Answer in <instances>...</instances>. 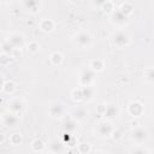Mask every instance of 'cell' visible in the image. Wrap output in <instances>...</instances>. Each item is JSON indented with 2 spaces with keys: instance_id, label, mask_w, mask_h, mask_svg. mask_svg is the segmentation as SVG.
I'll use <instances>...</instances> for the list:
<instances>
[{
  "instance_id": "1",
  "label": "cell",
  "mask_w": 154,
  "mask_h": 154,
  "mask_svg": "<svg viewBox=\"0 0 154 154\" xmlns=\"http://www.w3.org/2000/svg\"><path fill=\"white\" fill-rule=\"evenodd\" d=\"M73 45L79 49H89L93 46V36L87 30L77 31L72 37Z\"/></svg>"
},
{
  "instance_id": "2",
  "label": "cell",
  "mask_w": 154,
  "mask_h": 154,
  "mask_svg": "<svg viewBox=\"0 0 154 154\" xmlns=\"http://www.w3.org/2000/svg\"><path fill=\"white\" fill-rule=\"evenodd\" d=\"M111 40H112V43L117 47V48H125L128 46H130L131 43V36L130 34L124 30V29H118L116 30L112 36H111Z\"/></svg>"
},
{
  "instance_id": "3",
  "label": "cell",
  "mask_w": 154,
  "mask_h": 154,
  "mask_svg": "<svg viewBox=\"0 0 154 154\" xmlns=\"http://www.w3.org/2000/svg\"><path fill=\"white\" fill-rule=\"evenodd\" d=\"M149 138V131L144 126H136L130 132V140L135 146L144 144Z\"/></svg>"
},
{
  "instance_id": "4",
  "label": "cell",
  "mask_w": 154,
  "mask_h": 154,
  "mask_svg": "<svg viewBox=\"0 0 154 154\" xmlns=\"http://www.w3.org/2000/svg\"><path fill=\"white\" fill-rule=\"evenodd\" d=\"M114 130H116V128L113 126L112 122L106 120V119H101L96 124V126H95V134L99 137H101V138H109V137H112Z\"/></svg>"
},
{
  "instance_id": "5",
  "label": "cell",
  "mask_w": 154,
  "mask_h": 154,
  "mask_svg": "<svg viewBox=\"0 0 154 154\" xmlns=\"http://www.w3.org/2000/svg\"><path fill=\"white\" fill-rule=\"evenodd\" d=\"M95 76H96V73L93 72L89 67H84L81 71V75H79V85L81 87H91V85H94Z\"/></svg>"
},
{
  "instance_id": "6",
  "label": "cell",
  "mask_w": 154,
  "mask_h": 154,
  "mask_svg": "<svg viewBox=\"0 0 154 154\" xmlns=\"http://www.w3.org/2000/svg\"><path fill=\"white\" fill-rule=\"evenodd\" d=\"M109 19H111V23L119 28V29H123L128 23H129V17H126L125 14H123L120 11H118L117 8L109 14Z\"/></svg>"
},
{
  "instance_id": "7",
  "label": "cell",
  "mask_w": 154,
  "mask_h": 154,
  "mask_svg": "<svg viewBox=\"0 0 154 154\" xmlns=\"http://www.w3.org/2000/svg\"><path fill=\"white\" fill-rule=\"evenodd\" d=\"M119 116H120V108H119V106L116 102H108V103H106V109H105V112L102 114L103 119L112 122V120L117 119Z\"/></svg>"
},
{
  "instance_id": "8",
  "label": "cell",
  "mask_w": 154,
  "mask_h": 154,
  "mask_svg": "<svg viewBox=\"0 0 154 154\" xmlns=\"http://www.w3.org/2000/svg\"><path fill=\"white\" fill-rule=\"evenodd\" d=\"M48 114H49V117H52L54 119L64 118V116H65V107H64V105L61 102H59V101L52 102L49 105V107H48Z\"/></svg>"
},
{
  "instance_id": "9",
  "label": "cell",
  "mask_w": 154,
  "mask_h": 154,
  "mask_svg": "<svg viewBox=\"0 0 154 154\" xmlns=\"http://www.w3.org/2000/svg\"><path fill=\"white\" fill-rule=\"evenodd\" d=\"M24 100L22 97H12L8 102H7V107H8V112L13 113V114H19L23 109H24Z\"/></svg>"
},
{
  "instance_id": "10",
  "label": "cell",
  "mask_w": 154,
  "mask_h": 154,
  "mask_svg": "<svg viewBox=\"0 0 154 154\" xmlns=\"http://www.w3.org/2000/svg\"><path fill=\"white\" fill-rule=\"evenodd\" d=\"M1 122H2V125L6 126V128H10V129H14L19 125L20 120L18 118L17 114H13L11 112H7L5 114L1 116Z\"/></svg>"
},
{
  "instance_id": "11",
  "label": "cell",
  "mask_w": 154,
  "mask_h": 154,
  "mask_svg": "<svg viewBox=\"0 0 154 154\" xmlns=\"http://www.w3.org/2000/svg\"><path fill=\"white\" fill-rule=\"evenodd\" d=\"M72 119H75L77 123L78 122H83L88 118V109L85 106H82V105H77L72 108L71 111V116H70Z\"/></svg>"
},
{
  "instance_id": "12",
  "label": "cell",
  "mask_w": 154,
  "mask_h": 154,
  "mask_svg": "<svg viewBox=\"0 0 154 154\" xmlns=\"http://www.w3.org/2000/svg\"><path fill=\"white\" fill-rule=\"evenodd\" d=\"M13 48H18V49H22V47L24 46V42H25V38H24V35L20 34V32H12L8 35L7 38H5Z\"/></svg>"
},
{
  "instance_id": "13",
  "label": "cell",
  "mask_w": 154,
  "mask_h": 154,
  "mask_svg": "<svg viewBox=\"0 0 154 154\" xmlns=\"http://www.w3.org/2000/svg\"><path fill=\"white\" fill-rule=\"evenodd\" d=\"M128 113L134 117V118H138L144 113V106L142 102L140 101H131L128 105Z\"/></svg>"
},
{
  "instance_id": "14",
  "label": "cell",
  "mask_w": 154,
  "mask_h": 154,
  "mask_svg": "<svg viewBox=\"0 0 154 154\" xmlns=\"http://www.w3.org/2000/svg\"><path fill=\"white\" fill-rule=\"evenodd\" d=\"M22 5L28 12L34 13V14L38 13L41 11V6H42V4L40 1H36V0H25L22 2Z\"/></svg>"
},
{
  "instance_id": "15",
  "label": "cell",
  "mask_w": 154,
  "mask_h": 154,
  "mask_svg": "<svg viewBox=\"0 0 154 154\" xmlns=\"http://www.w3.org/2000/svg\"><path fill=\"white\" fill-rule=\"evenodd\" d=\"M48 149L52 154H63L65 150V144L61 140H52L48 144Z\"/></svg>"
},
{
  "instance_id": "16",
  "label": "cell",
  "mask_w": 154,
  "mask_h": 154,
  "mask_svg": "<svg viewBox=\"0 0 154 154\" xmlns=\"http://www.w3.org/2000/svg\"><path fill=\"white\" fill-rule=\"evenodd\" d=\"M38 28L43 32H52L55 29V22L49 18H42L38 23Z\"/></svg>"
},
{
  "instance_id": "17",
  "label": "cell",
  "mask_w": 154,
  "mask_h": 154,
  "mask_svg": "<svg viewBox=\"0 0 154 154\" xmlns=\"http://www.w3.org/2000/svg\"><path fill=\"white\" fill-rule=\"evenodd\" d=\"M63 126H64V132L73 134L78 129V123L75 119H72L71 117H69V118H66L64 120V125Z\"/></svg>"
},
{
  "instance_id": "18",
  "label": "cell",
  "mask_w": 154,
  "mask_h": 154,
  "mask_svg": "<svg viewBox=\"0 0 154 154\" xmlns=\"http://www.w3.org/2000/svg\"><path fill=\"white\" fill-rule=\"evenodd\" d=\"M93 72L97 73V72H101L105 67V63L102 59H99V58H95V59H91L90 63H89V66H88Z\"/></svg>"
},
{
  "instance_id": "19",
  "label": "cell",
  "mask_w": 154,
  "mask_h": 154,
  "mask_svg": "<svg viewBox=\"0 0 154 154\" xmlns=\"http://www.w3.org/2000/svg\"><path fill=\"white\" fill-rule=\"evenodd\" d=\"M117 10L120 11V12H122L123 14H125L126 17H129V16L134 12L135 6H134V4L130 2V1H124V2H122V4L119 5V7H118Z\"/></svg>"
},
{
  "instance_id": "20",
  "label": "cell",
  "mask_w": 154,
  "mask_h": 154,
  "mask_svg": "<svg viewBox=\"0 0 154 154\" xmlns=\"http://www.w3.org/2000/svg\"><path fill=\"white\" fill-rule=\"evenodd\" d=\"M81 88H82V94H83V101L84 102L91 101L94 99V95H95L94 85H91V87H81Z\"/></svg>"
},
{
  "instance_id": "21",
  "label": "cell",
  "mask_w": 154,
  "mask_h": 154,
  "mask_svg": "<svg viewBox=\"0 0 154 154\" xmlns=\"http://www.w3.org/2000/svg\"><path fill=\"white\" fill-rule=\"evenodd\" d=\"M30 148L35 153H42L46 149V143L41 138H35V140H32V142L30 144Z\"/></svg>"
},
{
  "instance_id": "22",
  "label": "cell",
  "mask_w": 154,
  "mask_h": 154,
  "mask_svg": "<svg viewBox=\"0 0 154 154\" xmlns=\"http://www.w3.org/2000/svg\"><path fill=\"white\" fill-rule=\"evenodd\" d=\"M63 60H64V57H63V54H61L60 52H52L51 55H49V61H51V64L54 65V66L61 65Z\"/></svg>"
},
{
  "instance_id": "23",
  "label": "cell",
  "mask_w": 154,
  "mask_h": 154,
  "mask_svg": "<svg viewBox=\"0 0 154 154\" xmlns=\"http://www.w3.org/2000/svg\"><path fill=\"white\" fill-rule=\"evenodd\" d=\"M16 89H17V85H16V83L13 81H5L4 87H2L1 90L7 95H12V94H14Z\"/></svg>"
},
{
  "instance_id": "24",
  "label": "cell",
  "mask_w": 154,
  "mask_h": 154,
  "mask_svg": "<svg viewBox=\"0 0 154 154\" xmlns=\"http://www.w3.org/2000/svg\"><path fill=\"white\" fill-rule=\"evenodd\" d=\"M143 77H144V81L148 83V84H153L154 83V70L152 66H148L144 69L143 71Z\"/></svg>"
},
{
  "instance_id": "25",
  "label": "cell",
  "mask_w": 154,
  "mask_h": 154,
  "mask_svg": "<svg viewBox=\"0 0 154 154\" xmlns=\"http://www.w3.org/2000/svg\"><path fill=\"white\" fill-rule=\"evenodd\" d=\"M101 10L103 11V12H106V13H108V14H111L114 10H116V7H114V2L113 1H108V0H103V2L101 4Z\"/></svg>"
},
{
  "instance_id": "26",
  "label": "cell",
  "mask_w": 154,
  "mask_h": 154,
  "mask_svg": "<svg viewBox=\"0 0 154 154\" xmlns=\"http://www.w3.org/2000/svg\"><path fill=\"white\" fill-rule=\"evenodd\" d=\"M8 141H10V143H11L12 146H19V144H22V142H23V136H22L19 132H14V134H12V135L8 137Z\"/></svg>"
},
{
  "instance_id": "27",
  "label": "cell",
  "mask_w": 154,
  "mask_h": 154,
  "mask_svg": "<svg viewBox=\"0 0 154 154\" xmlns=\"http://www.w3.org/2000/svg\"><path fill=\"white\" fill-rule=\"evenodd\" d=\"M71 99L76 102H81L83 101V94H82V88H75L72 91H71Z\"/></svg>"
},
{
  "instance_id": "28",
  "label": "cell",
  "mask_w": 154,
  "mask_h": 154,
  "mask_svg": "<svg viewBox=\"0 0 154 154\" xmlns=\"http://www.w3.org/2000/svg\"><path fill=\"white\" fill-rule=\"evenodd\" d=\"M77 150L79 154H89L91 150V146L88 142H82V143L77 144Z\"/></svg>"
},
{
  "instance_id": "29",
  "label": "cell",
  "mask_w": 154,
  "mask_h": 154,
  "mask_svg": "<svg viewBox=\"0 0 154 154\" xmlns=\"http://www.w3.org/2000/svg\"><path fill=\"white\" fill-rule=\"evenodd\" d=\"M129 154H150L149 149L143 147V146H135L130 149Z\"/></svg>"
},
{
  "instance_id": "30",
  "label": "cell",
  "mask_w": 154,
  "mask_h": 154,
  "mask_svg": "<svg viewBox=\"0 0 154 154\" xmlns=\"http://www.w3.org/2000/svg\"><path fill=\"white\" fill-rule=\"evenodd\" d=\"M13 51H14V48L6 41V40H4L2 41V43H1V53H4V54H7V55H12V53H13Z\"/></svg>"
},
{
  "instance_id": "31",
  "label": "cell",
  "mask_w": 154,
  "mask_h": 154,
  "mask_svg": "<svg viewBox=\"0 0 154 154\" xmlns=\"http://www.w3.org/2000/svg\"><path fill=\"white\" fill-rule=\"evenodd\" d=\"M26 48H28V52H30L31 54H36V53H38V51H40V45H38V42H36V41H30V42L26 45Z\"/></svg>"
},
{
  "instance_id": "32",
  "label": "cell",
  "mask_w": 154,
  "mask_h": 154,
  "mask_svg": "<svg viewBox=\"0 0 154 154\" xmlns=\"http://www.w3.org/2000/svg\"><path fill=\"white\" fill-rule=\"evenodd\" d=\"M12 60H13V59H12L10 55L4 54V53L0 54V65H1V66H7Z\"/></svg>"
},
{
  "instance_id": "33",
  "label": "cell",
  "mask_w": 154,
  "mask_h": 154,
  "mask_svg": "<svg viewBox=\"0 0 154 154\" xmlns=\"http://www.w3.org/2000/svg\"><path fill=\"white\" fill-rule=\"evenodd\" d=\"M11 58H12V59H16V60H18V59H20V58H22V49H18V48H14V51H13V53H12V55H11Z\"/></svg>"
},
{
  "instance_id": "34",
  "label": "cell",
  "mask_w": 154,
  "mask_h": 154,
  "mask_svg": "<svg viewBox=\"0 0 154 154\" xmlns=\"http://www.w3.org/2000/svg\"><path fill=\"white\" fill-rule=\"evenodd\" d=\"M105 109H106V103H99V105L96 106V112H97L100 116L103 114Z\"/></svg>"
},
{
  "instance_id": "35",
  "label": "cell",
  "mask_w": 154,
  "mask_h": 154,
  "mask_svg": "<svg viewBox=\"0 0 154 154\" xmlns=\"http://www.w3.org/2000/svg\"><path fill=\"white\" fill-rule=\"evenodd\" d=\"M66 144H69L70 147H75V146H77V144H78V143H77V138H76L75 136H71L70 140L66 142Z\"/></svg>"
},
{
  "instance_id": "36",
  "label": "cell",
  "mask_w": 154,
  "mask_h": 154,
  "mask_svg": "<svg viewBox=\"0 0 154 154\" xmlns=\"http://www.w3.org/2000/svg\"><path fill=\"white\" fill-rule=\"evenodd\" d=\"M4 83H5V77H4V75L0 73V90H1L2 87H4Z\"/></svg>"
},
{
  "instance_id": "37",
  "label": "cell",
  "mask_w": 154,
  "mask_h": 154,
  "mask_svg": "<svg viewBox=\"0 0 154 154\" xmlns=\"http://www.w3.org/2000/svg\"><path fill=\"white\" fill-rule=\"evenodd\" d=\"M4 142H5V135L0 134V144H1V143H4Z\"/></svg>"
},
{
  "instance_id": "38",
  "label": "cell",
  "mask_w": 154,
  "mask_h": 154,
  "mask_svg": "<svg viewBox=\"0 0 154 154\" xmlns=\"http://www.w3.org/2000/svg\"><path fill=\"white\" fill-rule=\"evenodd\" d=\"M2 41H4V38H2V36H1V34H0V45L2 43Z\"/></svg>"
},
{
  "instance_id": "39",
  "label": "cell",
  "mask_w": 154,
  "mask_h": 154,
  "mask_svg": "<svg viewBox=\"0 0 154 154\" xmlns=\"http://www.w3.org/2000/svg\"><path fill=\"white\" fill-rule=\"evenodd\" d=\"M95 154H106V153H103V152H96Z\"/></svg>"
},
{
  "instance_id": "40",
  "label": "cell",
  "mask_w": 154,
  "mask_h": 154,
  "mask_svg": "<svg viewBox=\"0 0 154 154\" xmlns=\"http://www.w3.org/2000/svg\"><path fill=\"white\" fill-rule=\"evenodd\" d=\"M47 154H52V153H47Z\"/></svg>"
}]
</instances>
